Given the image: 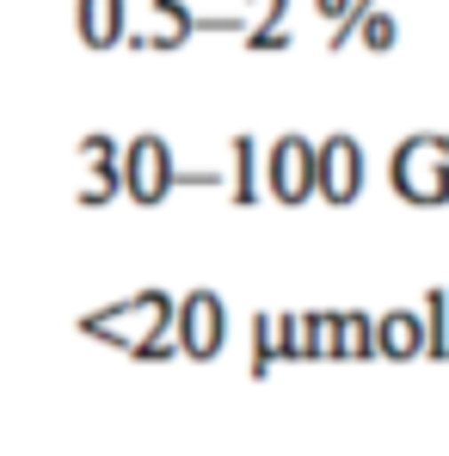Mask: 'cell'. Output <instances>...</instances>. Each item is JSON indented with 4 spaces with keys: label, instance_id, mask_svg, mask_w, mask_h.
Here are the masks:
<instances>
[{
    "label": "cell",
    "instance_id": "5bb4252c",
    "mask_svg": "<svg viewBox=\"0 0 449 456\" xmlns=\"http://www.w3.org/2000/svg\"><path fill=\"white\" fill-rule=\"evenodd\" d=\"M419 321H425V358H444L449 352V290H425Z\"/></svg>",
    "mask_w": 449,
    "mask_h": 456
},
{
    "label": "cell",
    "instance_id": "9a60e30c",
    "mask_svg": "<svg viewBox=\"0 0 449 456\" xmlns=\"http://www.w3.org/2000/svg\"><path fill=\"white\" fill-rule=\"evenodd\" d=\"M375 6H381V0H345V12H339V19H333V37H326V50H333V56H339V50H351V44H357V25H364V19H370Z\"/></svg>",
    "mask_w": 449,
    "mask_h": 456
},
{
    "label": "cell",
    "instance_id": "4fadbf2b",
    "mask_svg": "<svg viewBox=\"0 0 449 456\" xmlns=\"http://www.w3.org/2000/svg\"><path fill=\"white\" fill-rule=\"evenodd\" d=\"M228 198L234 204H259V142L253 136H234V149H228Z\"/></svg>",
    "mask_w": 449,
    "mask_h": 456
},
{
    "label": "cell",
    "instance_id": "44dd1931",
    "mask_svg": "<svg viewBox=\"0 0 449 456\" xmlns=\"http://www.w3.org/2000/svg\"><path fill=\"white\" fill-rule=\"evenodd\" d=\"M444 358H449V352H444Z\"/></svg>",
    "mask_w": 449,
    "mask_h": 456
},
{
    "label": "cell",
    "instance_id": "2e32d148",
    "mask_svg": "<svg viewBox=\"0 0 449 456\" xmlns=\"http://www.w3.org/2000/svg\"><path fill=\"white\" fill-rule=\"evenodd\" d=\"M357 44H364V50H375V56H381V50H394V44H400V19H394L388 6H375L370 19L357 25Z\"/></svg>",
    "mask_w": 449,
    "mask_h": 456
},
{
    "label": "cell",
    "instance_id": "ffe728a7",
    "mask_svg": "<svg viewBox=\"0 0 449 456\" xmlns=\"http://www.w3.org/2000/svg\"><path fill=\"white\" fill-rule=\"evenodd\" d=\"M314 12H320V19H339V12H345V0H314Z\"/></svg>",
    "mask_w": 449,
    "mask_h": 456
},
{
    "label": "cell",
    "instance_id": "52a82bcc",
    "mask_svg": "<svg viewBox=\"0 0 449 456\" xmlns=\"http://www.w3.org/2000/svg\"><path fill=\"white\" fill-rule=\"evenodd\" d=\"M75 160H80V185H75L80 204H111L124 191V149L111 136H80Z\"/></svg>",
    "mask_w": 449,
    "mask_h": 456
},
{
    "label": "cell",
    "instance_id": "9c48e42d",
    "mask_svg": "<svg viewBox=\"0 0 449 456\" xmlns=\"http://www.w3.org/2000/svg\"><path fill=\"white\" fill-rule=\"evenodd\" d=\"M75 19L92 50H111L130 37V0H75Z\"/></svg>",
    "mask_w": 449,
    "mask_h": 456
},
{
    "label": "cell",
    "instance_id": "7a4b0ae2",
    "mask_svg": "<svg viewBox=\"0 0 449 456\" xmlns=\"http://www.w3.org/2000/svg\"><path fill=\"white\" fill-rule=\"evenodd\" d=\"M394 191L406 204H449V136L419 130L394 149Z\"/></svg>",
    "mask_w": 449,
    "mask_h": 456
},
{
    "label": "cell",
    "instance_id": "3957f363",
    "mask_svg": "<svg viewBox=\"0 0 449 456\" xmlns=\"http://www.w3.org/2000/svg\"><path fill=\"white\" fill-rule=\"evenodd\" d=\"M154 327H172V297H166V290H136V297H124V303L80 314V333H86V339H105V346H124V352H130L142 333H154Z\"/></svg>",
    "mask_w": 449,
    "mask_h": 456
},
{
    "label": "cell",
    "instance_id": "e0dca14e",
    "mask_svg": "<svg viewBox=\"0 0 449 456\" xmlns=\"http://www.w3.org/2000/svg\"><path fill=\"white\" fill-rule=\"evenodd\" d=\"M240 44H246L253 56H284L296 37H290L284 25H240Z\"/></svg>",
    "mask_w": 449,
    "mask_h": 456
},
{
    "label": "cell",
    "instance_id": "d6986e66",
    "mask_svg": "<svg viewBox=\"0 0 449 456\" xmlns=\"http://www.w3.org/2000/svg\"><path fill=\"white\" fill-rule=\"evenodd\" d=\"M284 12H290V0H246V25H284Z\"/></svg>",
    "mask_w": 449,
    "mask_h": 456
},
{
    "label": "cell",
    "instance_id": "ba28073f",
    "mask_svg": "<svg viewBox=\"0 0 449 456\" xmlns=\"http://www.w3.org/2000/svg\"><path fill=\"white\" fill-rule=\"evenodd\" d=\"M375 358H394V364L425 358V321H419V308H388V314H375Z\"/></svg>",
    "mask_w": 449,
    "mask_h": 456
},
{
    "label": "cell",
    "instance_id": "277c9868",
    "mask_svg": "<svg viewBox=\"0 0 449 456\" xmlns=\"http://www.w3.org/2000/svg\"><path fill=\"white\" fill-rule=\"evenodd\" d=\"M172 339L185 358H216L228 339V308L216 290H191V297H172Z\"/></svg>",
    "mask_w": 449,
    "mask_h": 456
},
{
    "label": "cell",
    "instance_id": "5b68a950",
    "mask_svg": "<svg viewBox=\"0 0 449 456\" xmlns=\"http://www.w3.org/2000/svg\"><path fill=\"white\" fill-rule=\"evenodd\" d=\"M314 191L326 204H351L364 191V149L357 136H326L314 142Z\"/></svg>",
    "mask_w": 449,
    "mask_h": 456
},
{
    "label": "cell",
    "instance_id": "8992f818",
    "mask_svg": "<svg viewBox=\"0 0 449 456\" xmlns=\"http://www.w3.org/2000/svg\"><path fill=\"white\" fill-rule=\"evenodd\" d=\"M265 185L277 204H308L314 191V142L308 136H277L265 149Z\"/></svg>",
    "mask_w": 449,
    "mask_h": 456
},
{
    "label": "cell",
    "instance_id": "30bf717a",
    "mask_svg": "<svg viewBox=\"0 0 449 456\" xmlns=\"http://www.w3.org/2000/svg\"><path fill=\"white\" fill-rule=\"evenodd\" d=\"M191 31H197L191 0H154V25H148V31H136L130 44H142V50H179Z\"/></svg>",
    "mask_w": 449,
    "mask_h": 456
},
{
    "label": "cell",
    "instance_id": "ac0fdd59",
    "mask_svg": "<svg viewBox=\"0 0 449 456\" xmlns=\"http://www.w3.org/2000/svg\"><path fill=\"white\" fill-rule=\"evenodd\" d=\"M308 358H333V308H308Z\"/></svg>",
    "mask_w": 449,
    "mask_h": 456
},
{
    "label": "cell",
    "instance_id": "8fae6325",
    "mask_svg": "<svg viewBox=\"0 0 449 456\" xmlns=\"http://www.w3.org/2000/svg\"><path fill=\"white\" fill-rule=\"evenodd\" d=\"M284 358H290V327H284V308L253 314V377H271Z\"/></svg>",
    "mask_w": 449,
    "mask_h": 456
},
{
    "label": "cell",
    "instance_id": "7c38bea8",
    "mask_svg": "<svg viewBox=\"0 0 449 456\" xmlns=\"http://www.w3.org/2000/svg\"><path fill=\"white\" fill-rule=\"evenodd\" d=\"M333 358H375V314L333 308Z\"/></svg>",
    "mask_w": 449,
    "mask_h": 456
},
{
    "label": "cell",
    "instance_id": "6da1fadb",
    "mask_svg": "<svg viewBox=\"0 0 449 456\" xmlns=\"http://www.w3.org/2000/svg\"><path fill=\"white\" fill-rule=\"evenodd\" d=\"M179 185H228V173L222 167H179L160 136H136V142L124 149V191H130L136 204H160V198L179 191Z\"/></svg>",
    "mask_w": 449,
    "mask_h": 456
}]
</instances>
